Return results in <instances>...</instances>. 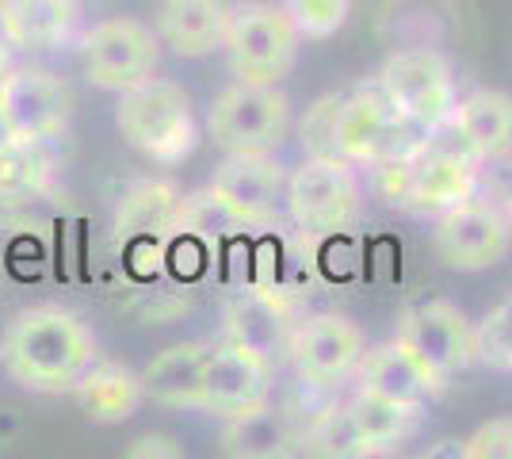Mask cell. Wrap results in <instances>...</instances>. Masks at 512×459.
I'll return each instance as SVG.
<instances>
[{
	"instance_id": "cell-13",
	"label": "cell",
	"mask_w": 512,
	"mask_h": 459,
	"mask_svg": "<svg viewBox=\"0 0 512 459\" xmlns=\"http://www.w3.org/2000/svg\"><path fill=\"white\" fill-rule=\"evenodd\" d=\"M272 394H276V364L272 360L241 349L226 337L207 349L203 414H214L222 421L256 414V410L272 406Z\"/></svg>"
},
{
	"instance_id": "cell-20",
	"label": "cell",
	"mask_w": 512,
	"mask_h": 459,
	"mask_svg": "<svg viewBox=\"0 0 512 459\" xmlns=\"http://www.w3.org/2000/svg\"><path fill=\"white\" fill-rule=\"evenodd\" d=\"M230 8L222 0H161L153 31L176 58H207L226 46Z\"/></svg>"
},
{
	"instance_id": "cell-25",
	"label": "cell",
	"mask_w": 512,
	"mask_h": 459,
	"mask_svg": "<svg viewBox=\"0 0 512 459\" xmlns=\"http://www.w3.org/2000/svg\"><path fill=\"white\" fill-rule=\"evenodd\" d=\"M344 410L352 417V425L360 429V437L367 440L371 456L398 452V444H406V440L417 433V421H421V410L398 406V402L379 398V394H371V391H360V387L344 402Z\"/></svg>"
},
{
	"instance_id": "cell-1",
	"label": "cell",
	"mask_w": 512,
	"mask_h": 459,
	"mask_svg": "<svg viewBox=\"0 0 512 459\" xmlns=\"http://www.w3.org/2000/svg\"><path fill=\"white\" fill-rule=\"evenodd\" d=\"M0 364L23 391H73L96 364V333L77 310L54 303L27 306L0 333Z\"/></svg>"
},
{
	"instance_id": "cell-29",
	"label": "cell",
	"mask_w": 512,
	"mask_h": 459,
	"mask_svg": "<svg viewBox=\"0 0 512 459\" xmlns=\"http://www.w3.org/2000/svg\"><path fill=\"white\" fill-rule=\"evenodd\" d=\"M474 356L478 364L505 372L512 356V295L474 326Z\"/></svg>"
},
{
	"instance_id": "cell-32",
	"label": "cell",
	"mask_w": 512,
	"mask_h": 459,
	"mask_svg": "<svg viewBox=\"0 0 512 459\" xmlns=\"http://www.w3.org/2000/svg\"><path fill=\"white\" fill-rule=\"evenodd\" d=\"M123 456L127 459H180L184 456V444L176 437H169V433H146V437L130 440Z\"/></svg>"
},
{
	"instance_id": "cell-35",
	"label": "cell",
	"mask_w": 512,
	"mask_h": 459,
	"mask_svg": "<svg viewBox=\"0 0 512 459\" xmlns=\"http://www.w3.org/2000/svg\"><path fill=\"white\" fill-rule=\"evenodd\" d=\"M505 372H509V375H512V356H509V368H505Z\"/></svg>"
},
{
	"instance_id": "cell-31",
	"label": "cell",
	"mask_w": 512,
	"mask_h": 459,
	"mask_svg": "<svg viewBox=\"0 0 512 459\" xmlns=\"http://www.w3.org/2000/svg\"><path fill=\"white\" fill-rule=\"evenodd\" d=\"M463 459H512V417H490L467 440H459Z\"/></svg>"
},
{
	"instance_id": "cell-21",
	"label": "cell",
	"mask_w": 512,
	"mask_h": 459,
	"mask_svg": "<svg viewBox=\"0 0 512 459\" xmlns=\"http://www.w3.org/2000/svg\"><path fill=\"white\" fill-rule=\"evenodd\" d=\"M451 127L467 142L478 165L512 157V96L501 88H474L451 111Z\"/></svg>"
},
{
	"instance_id": "cell-26",
	"label": "cell",
	"mask_w": 512,
	"mask_h": 459,
	"mask_svg": "<svg viewBox=\"0 0 512 459\" xmlns=\"http://www.w3.org/2000/svg\"><path fill=\"white\" fill-rule=\"evenodd\" d=\"M291 444H295V433H291L287 417L272 406H264L256 414L222 421L218 452L230 459H279L295 452Z\"/></svg>"
},
{
	"instance_id": "cell-5",
	"label": "cell",
	"mask_w": 512,
	"mask_h": 459,
	"mask_svg": "<svg viewBox=\"0 0 512 459\" xmlns=\"http://www.w3.org/2000/svg\"><path fill=\"white\" fill-rule=\"evenodd\" d=\"M425 131H417L402 111L386 100V92L371 81L344 92L333 119V157L352 169H375L390 157L409 150Z\"/></svg>"
},
{
	"instance_id": "cell-11",
	"label": "cell",
	"mask_w": 512,
	"mask_h": 459,
	"mask_svg": "<svg viewBox=\"0 0 512 459\" xmlns=\"http://www.w3.org/2000/svg\"><path fill=\"white\" fill-rule=\"evenodd\" d=\"M432 249L455 272H486L512 249V226L505 211L478 192L432 219Z\"/></svg>"
},
{
	"instance_id": "cell-30",
	"label": "cell",
	"mask_w": 512,
	"mask_h": 459,
	"mask_svg": "<svg viewBox=\"0 0 512 459\" xmlns=\"http://www.w3.org/2000/svg\"><path fill=\"white\" fill-rule=\"evenodd\" d=\"M337 104H341V92L321 96L318 104L306 111V119H302V127H299L306 157H333V119H337Z\"/></svg>"
},
{
	"instance_id": "cell-19",
	"label": "cell",
	"mask_w": 512,
	"mask_h": 459,
	"mask_svg": "<svg viewBox=\"0 0 512 459\" xmlns=\"http://www.w3.org/2000/svg\"><path fill=\"white\" fill-rule=\"evenodd\" d=\"M81 0H0V35L23 54H54L77 39Z\"/></svg>"
},
{
	"instance_id": "cell-12",
	"label": "cell",
	"mask_w": 512,
	"mask_h": 459,
	"mask_svg": "<svg viewBox=\"0 0 512 459\" xmlns=\"http://www.w3.org/2000/svg\"><path fill=\"white\" fill-rule=\"evenodd\" d=\"M432 375L448 383L451 375L467 372L478 364L474 356V326L467 314L448 299H417L398 314V333H394Z\"/></svg>"
},
{
	"instance_id": "cell-6",
	"label": "cell",
	"mask_w": 512,
	"mask_h": 459,
	"mask_svg": "<svg viewBox=\"0 0 512 459\" xmlns=\"http://www.w3.org/2000/svg\"><path fill=\"white\" fill-rule=\"evenodd\" d=\"M302 35L295 23L287 20V12L268 0H245L230 8L226 20V58L237 81L249 85H279L283 77H291V69L299 62Z\"/></svg>"
},
{
	"instance_id": "cell-34",
	"label": "cell",
	"mask_w": 512,
	"mask_h": 459,
	"mask_svg": "<svg viewBox=\"0 0 512 459\" xmlns=\"http://www.w3.org/2000/svg\"><path fill=\"white\" fill-rule=\"evenodd\" d=\"M12 69V46H8V39L0 35V77Z\"/></svg>"
},
{
	"instance_id": "cell-22",
	"label": "cell",
	"mask_w": 512,
	"mask_h": 459,
	"mask_svg": "<svg viewBox=\"0 0 512 459\" xmlns=\"http://www.w3.org/2000/svg\"><path fill=\"white\" fill-rule=\"evenodd\" d=\"M207 341H180L157 352L142 368V391L165 410H203V368H207Z\"/></svg>"
},
{
	"instance_id": "cell-8",
	"label": "cell",
	"mask_w": 512,
	"mask_h": 459,
	"mask_svg": "<svg viewBox=\"0 0 512 459\" xmlns=\"http://www.w3.org/2000/svg\"><path fill=\"white\" fill-rule=\"evenodd\" d=\"M375 85L383 88L386 100L402 111L417 131H432L440 123H448L455 104H459L455 69L432 46L394 50L375 73Z\"/></svg>"
},
{
	"instance_id": "cell-33",
	"label": "cell",
	"mask_w": 512,
	"mask_h": 459,
	"mask_svg": "<svg viewBox=\"0 0 512 459\" xmlns=\"http://www.w3.org/2000/svg\"><path fill=\"white\" fill-rule=\"evenodd\" d=\"M493 203L505 211V219H509V226H512V165L497 176V199H493Z\"/></svg>"
},
{
	"instance_id": "cell-4",
	"label": "cell",
	"mask_w": 512,
	"mask_h": 459,
	"mask_svg": "<svg viewBox=\"0 0 512 459\" xmlns=\"http://www.w3.org/2000/svg\"><path fill=\"white\" fill-rule=\"evenodd\" d=\"M283 207L310 238H337L363 219V188L356 169L341 157H306L287 176Z\"/></svg>"
},
{
	"instance_id": "cell-24",
	"label": "cell",
	"mask_w": 512,
	"mask_h": 459,
	"mask_svg": "<svg viewBox=\"0 0 512 459\" xmlns=\"http://www.w3.org/2000/svg\"><path fill=\"white\" fill-rule=\"evenodd\" d=\"M54 153L50 142L31 138H0V203H31L54 184Z\"/></svg>"
},
{
	"instance_id": "cell-23",
	"label": "cell",
	"mask_w": 512,
	"mask_h": 459,
	"mask_svg": "<svg viewBox=\"0 0 512 459\" xmlns=\"http://www.w3.org/2000/svg\"><path fill=\"white\" fill-rule=\"evenodd\" d=\"M81 410L100 425H123L138 414V406L146 402L142 391V375L123 368V364H111V360H96L81 383L73 387Z\"/></svg>"
},
{
	"instance_id": "cell-10",
	"label": "cell",
	"mask_w": 512,
	"mask_h": 459,
	"mask_svg": "<svg viewBox=\"0 0 512 459\" xmlns=\"http://www.w3.org/2000/svg\"><path fill=\"white\" fill-rule=\"evenodd\" d=\"M77 111L73 85L43 66H12L0 77V134L54 142L69 131Z\"/></svg>"
},
{
	"instance_id": "cell-14",
	"label": "cell",
	"mask_w": 512,
	"mask_h": 459,
	"mask_svg": "<svg viewBox=\"0 0 512 459\" xmlns=\"http://www.w3.org/2000/svg\"><path fill=\"white\" fill-rule=\"evenodd\" d=\"M363 352H367V337H363V329L352 318H344V314H310L291 333L287 360L295 364L302 383L333 391V387H341L344 379L356 375Z\"/></svg>"
},
{
	"instance_id": "cell-2",
	"label": "cell",
	"mask_w": 512,
	"mask_h": 459,
	"mask_svg": "<svg viewBox=\"0 0 512 459\" xmlns=\"http://www.w3.org/2000/svg\"><path fill=\"white\" fill-rule=\"evenodd\" d=\"M478 169L482 165L474 161V153L448 119L421 134L409 150L367 173L379 199H386V207L428 222L478 192Z\"/></svg>"
},
{
	"instance_id": "cell-17",
	"label": "cell",
	"mask_w": 512,
	"mask_h": 459,
	"mask_svg": "<svg viewBox=\"0 0 512 459\" xmlns=\"http://www.w3.org/2000/svg\"><path fill=\"white\" fill-rule=\"evenodd\" d=\"M295 310L279 295L276 287L249 284L230 295V303L222 310V337L234 341L241 349L256 352L264 360H287L291 349V333H295Z\"/></svg>"
},
{
	"instance_id": "cell-3",
	"label": "cell",
	"mask_w": 512,
	"mask_h": 459,
	"mask_svg": "<svg viewBox=\"0 0 512 459\" xmlns=\"http://www.w3.org/2000/svg\"><path fill=\"white\" fill-rule=\"evenodd\" d=\"M115 127L130 150H138L153 165H180L199 146L192 96L184 85L165 77H146L142 85L119 92Z\"/></svg>"
},
{
	"instance_id": "cell-9",
	"label": "cell",
	"mask_w": 512,
	"mask_h": 459,
	"mask_svg": "<svg viewBox=\"0 0 512 459\" xmlns=\"http://www.w3.org/2000/svg\"><path fill=\"white\" fill-rule=\"evenodd\" d=\"M77 46H81V69H85L88 85L115 92V96L153 77L161 62L157 31L134 16H111V20L92 23L77 39Z\"/></svg>"
},
{
	"instance_id": "cell-7",
	"label": "cell",
	"mask_w": 512,
	"mask_h": 459,
	"mask_svg": "<svg viewBox=\"0 0 512 459\" xmlns=\"http://www.w3.org/2000/svg\"><path fill=\"white\" fill-rule=\"evenodd\" d=\"M291 131V100L279 85L234 81L207 108V134L226 153H276Z\"/></svg>"
},
{
	"instance_id": "cell-15",
	"label": "cell",
	"mask_w": 512,
	"mask_h": 459,
	"mask_svg": "<svg viewBox=\"0 0 512 459\" xmlns=\"http://www.w3.org/2000/svg\"><path fill=\"white\" fill-rule=\"evenodd\" d=\"M176 234H184V196L169 180H134L123 188V196L115 203L111 215V245L119 253H153L161 257V249Z\"/></svg>"
},
{
	"instance_id": "cell-28",
	"label": "cell",
	"mask_w": 512,
	"mask_h": 459,
	"mask_svg": "<svg viewBox=\"0 0 512 459\" xmlns=\"http://www.w3.org/2000/svg\"><path fill=\"white\" fill-rule=\"evenodd\" d=\"M302 39H333L352 16V0H279Z\"/></svg>"
},
{
	"instance_id": "cell-18",
	"label": "cell",
	"mask_w": 512,
	"mask_h": 459,
	"mask_svg": "<svg viewBox=\"0 0 512 459\" xmlns=\"http://www.w3.org/2000/svg\"><path fill=\"white\" fill-rule=\"evenodd\" d=\"M356 387L379 394V398H390V402H398V406L425 410L428 398L444 394L448 383H444L440 375L428 372L425 364L394 337V341H386L379 349L363 352L360 368H356Z\"/></svg>"
},
{
	"instance_id": "cell-27",
	"label": "cell",
	"mask_w": 512,
	"mask_h": 459,
	"mask_svg": "<svg viewBox=\"0 0 512 459\" xmlns=\"http://www.w3.org/2000/svg\"><path fill=\"white\" fill-rule=\"evenodd\" d=\"M306 444H310V452H318V456H333V459H367L371 456V448H367V440L360 437V429L352 425V417L348 410L341 406H325L318 417H314V425H310V433H306Z\"/></svg>"
},
{
	"instance_id": "cell-16",
	"label": "cell",
	"mask_w": 512,
	"mask_h": 459,
	"mask_svg": "<svg viewBox=\"0 0 512 459\" xmlns=\"http://www.w3.org/2000/svg\"><path fill=\"white\" fill-rule=\"evenodd\" d=\"M207 188L249 230H272L287 192V173L276 161V153H226V161L214 169Z\"/></svg>"
}]
</instances>
